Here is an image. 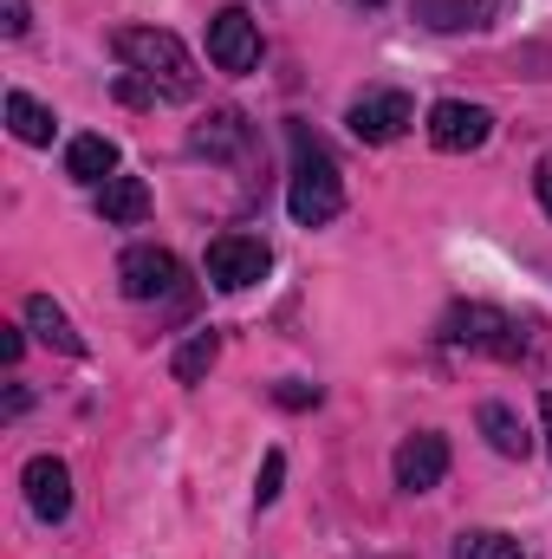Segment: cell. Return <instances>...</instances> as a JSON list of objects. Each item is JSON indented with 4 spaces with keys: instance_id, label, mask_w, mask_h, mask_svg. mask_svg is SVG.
I'll return each instance as SVG.
<instances>
[{
    "instance_id": "603a6c76",
    "label": "cell",
    "mask_w": 552,
    "mask_h": 559,
    "mask_svg": "<svg viewBox=\"0 0 552 559\" xmlns=\"http://www.w3.org/2000/svg\"><path fill=\"white\" fill-rule=\"evenodd\" d=\"M279 404H286V411H312V404H319V384H286Z\"/></svg>"
},
{
    "instance_id": "7c38bea8",
    "label": "cell",
    "mask_w": 552,
    "mask_h": 559,
    "mask_svg": "<svg viewBox=\"0 0 552 559\" xmlns=\"http://www.w3.org/2000/svg\"><path fill=\"white\" fill-rule=\"evenodd\" d=\"M195 156H215V163H228V156H241L248 143H254V124L235 111V105H221V111H208L202 118V131H195Z\"/></svg>"
},
{
    "instance_id": "484cf974",
    "label": "cell",
    "mask_w": 552,
    "mask_h": 559,
    "mask_svg": "<svg viewBox=\"0 0 552 559\" xmlns=\"http://www.w3.org/2000/svg\"><path fill=\"white\" fill-rule=\"evenodd\" d=\"M540 429H547V455H552V391L540 397Z\"/></svg>"
},
{
    "instance_id": "8fae6325",
    "label": "cell",
    "mask_w": 552,
    "mask_h": 559,
    "mask_svg": "<svg viewBox=\"0 0 552 559\" xmlns=\"http://www.w3.org/2000/svg\"><path fill=\"white\" fill-rule=\"evenodd\" d=\"M26 332L39 338V345H52V352H65V358H85V338L72 332V319H65V306L52 299V293H26Z\"/></svg>"
},
{
    "instance_id": "cb8c5ba5",
    "label": "cell",
    "mask_w": 552,
    "mask_h": 559,
    "mask_svg": "<svg viewBox=\"0 0 552 559\" xmlns=\"http://www.w3.org/2000/svg\"><path fill=\"white\" fill-rule=\"evenodd\" d=\"M501 13H507V0H468V20H475V26H494Z\"/></svg>"
},
{
    "instance_id": "ffe728a7",
    "label": "cell",
    "mask_w": 552,
    "mask_h": 559,
    "mask_svg": "<svg viewBox=\"0 0 552 559\" xmlns=\"http://www.w3.org/2000/svg\"><path fill=\"white\" fill-rule=\"evenodd\" d=\"M279 488H286V455L267 449V455H261V475H254V508H274Z\"/></svg>"
},
{
    "instance_id": "9a60e30c",
    "label": "cell",
    "mask_w": 552,
    "mask_h": 559,
    "mask_svg": "<svg viewBox=\"0 0 552 559\" xmlns=\"http://www.w3.org/2000/svg\"><path fill=\"white\" fill-rule=\"evenodd\" d=\"M0 111H7V131L26 143V150H46V143H52V131H59V118H52L33 92H7V105H0Z\"/></svg>"
},
{
    "instance_id": "d6986e66",
    "label": "cell",
    "mask_w": 552,
    "mask_h": 559,
    "mask_svg": "<svg viewBox=\"0 0 552 559\" xmlns=\"http://www.w3.org/2000/svg\"><path fill=\"white\" fill-rule=\"evenodd\" d=\"M410 13L422 26H435V33H461V26H475L468 20V0H410Z\"/></svg>"
},
{
    "instance_id": "9c48e42d",
    "label": "cell",
    "mask_w": 552,
    "mask_h": 559,
    "mask_svg": "<svg viewBox=\"0 0 552 559\" xmlns=\"http://www.w3.org/2000/svg\"><path fill=\"white\" fill-rule=\"evenodd\" d=\"M345 124H351L358 143H397L416 124V105H410V92H364L345 111Z\"/></svg>"
},
{
    "instance_id": "277c9868",
    "label": "cell",
    "mask_w": 552,
    "mask_h": 559,
    "mask_svg": "<svg viewBox=\"0 0 552 559\" xmlns=\"http://www.w3.org/2000/svg\"><path fill=\"white\" fill-rule=\"evenodd\" d=\"M208 66L228 72V79H248L261 66V20L248 7H221L208 20Z\"/></svg>"
},
{
    "instance_id": "e0dca14e",
    "label": "cell",
    "mask_w": 552,
    "mask_h": 559,
    "mask_svg": "<svg viewBox=\"0 0 552 559\" xmlns=\"http://www.w3.org/2000/svg\"><path fill=\"white\" fill-rule=\"evenodd\" d=\"M215 358H221V332H195V338L169 358V371H176V384H202V378L215 371Z\"/></svg>"
},
{
    "instance_id": "52a82bcc",
    "label": "cell",
    "mask_w": 552,
    "mask_h": 559,
    "mask_svg": "<svg viewBox=\"0 0 552 559\" xmlns=\"http://www.w3.org/2000/svg\"><path fill=\"white\" fill-rule=\"evenodd\" d=\"M118 286H124V299H176L182 293V261L169 254V248H131L124 261H118Z\"/></svg>"
},
{
    "instance_id": "4316f807",
    "label": "cell",
    "mask_w": 552,
    "mask_h": 559,
    "mask_svg": "<svg viewBox=\"0 0 552 559\" xmlns=\"http://www.w3.org/2000/svg\"><path fill=\"white\" fill-rule=\"evenodd\" d=\"M345 7H384V0H345Z\"/></svg>"
},
{
    "instance_id": "30bf717a",
    "label": "cell",
    "mask_w": 552,
    "mask_h": 559,
    "mask_svg": "<svg viewBox=\"0 0 552 559\" xmlns=\"http://www.w3.org/2000/svg\"><path fill=\"white\" fill-rule=\"evenodd\" d=\"M20 488H26V508H33L46 527H59V521L72 514V468H65L59 455H33V462L20 468Z\"/></svg>"
},
{
    "instance_id": "44dd1931",
    "label": "cell",
    "mask_w": 552,
    "mask_h": 559,
    "mask_svg": "<svg viewBox=\"0 0 552 559\" xmlns=\"http://www.w3.org/2000/svg\"><path fill=\"white\" fill-rule=\"evenodd\" d=\"M26 26H33L26 0H0V33H7V39H26Z\"/></svg>"
},
{
    "instance_id": "4fadbf2b",
    "label": "cell",
    "mask_w": 552,
    "mask_h": 559,
    "mask_svg": "<svg viewBox=\"0 0 552 559\" xmlns=\"http://www.w3.org/2000/svg\"><path fill=\"white\" fill-rule=\"evenodd\" d=\"M65 176H72V182H92V189H105V182L118 176V143L98 138V131L72 138V143H65Z\"/></svg>"
},
{
    "instance_id": "ac0fdd59",
    "label": "cell",
    "mask_w": 552,
    "mask_h": 559,
    "mask_svg": "<svg viewBox=\"0 0 552 559\" xmlns=\"http://www.w3.org/2000/svg\"><path fill=\"white\" fill-rule=\"evenodd\" d=\"M455 559H527V554H520V540L501 534V527H468V534L455 540Z\"/></svg>"
},
{
    "instance_id": "d4e9b609",
    "label": "cell",
    "mask_w": 552,
    "mask_h": 559,
    "mask_svg": "<svg viewBox=\"0 0 552 559\" xmlns=\"http://www.w3.org/2000/svg\"><path fill=\"white\" fill-rule=\"evenodd\" d=\"M533 195H540V209L552 215V156L540 163V169H533Z\"/></svg>"
},
{
    "instance_id": "5bb4252c",
    "label": "cell",
    "mask_w": 552,
    "mask_h": 559,
    "mask_svg": "<svg viewBox=\"0 0 552 559\" xmlns=\"http://www.w3.org/2000/svg\"><path fill=\"white\" fill-rule=\"evenodd\" d=\"M98 215H105L111 228L149 222V182H143V176H111V182L98 189Z\"/></svg>"
},
{
    "instance_id": "5b68a950",
    "label": "cell",
    "mask_w": 552,
    "mask_h": 559,
    "mask_svg": "<svg viewBox=\"0 0 552 559\" xmlns=\"http://www.w3.org/2000/svg\"><path fill=\"white\" fill-rule=\"evenodd\" d=\"M202 267H208V280H215L221 293H248V286H261V280H267L274 248H267L261 235H215Z\"/></svg>"
},
{
    "instance_id": "3957f363",
    "label": "cell",
    "mask_w": 552,
    "mask_h": 559,
    "mask_svg": "<svg viewBox=\"0 0 552 559\" xmlns=\"http://www.w3.org/2000/svg\"><path fill=\"white\" fill-rule=\"evenodd\" d=\"M442 345H455V352H488V358H507V365L533 358V345L520 338V319H507L501 306H481V299L448 306V319H442Z\"/></svg>"
},
{
    "instance_id": "6da1fadb",
    "label": "cell",
    "mask_w": 552,
    "mask_h": 559,
    "mask_svg": "<svg viewBox=\"0 0 552 559\" xmlns=\"http://www.w3.org/2000/svg\"><path fill=\"white\" fill-rule=\"evenodd\" d=\"M111 52L124 59V72H137L156 98H169V105L202 98V72H195L189 46H182L169 26H118V33H111Z\"/></svg>"
},
{
    "instance_id": "8992f818",
    "label": "cell",
    "mask_w": 552,
    "mask_h": 559,
    "mask_svg": "<svg viewBox=\"0 0 552 559\" xmlns=\"http://www.w3.org/2000/svg\"><path fill=\"white\" fill-rule=\"evenodd\" d=\"M488 138H494V111L488 105H468V98L429 105V143L442 156H468V150H481Z\"/></svg>"
},
{
    "instance_id": "2e32d148",
    "label": "cell",
    "mask_w": 552,
    "mask_h": 559,
    "mask_svg": "<svg viewBox=\"0 0 552 559\" xmlns=\"http://www.w3.org/2000/svg\"><path fill=\"white\" fill-rule=\"evenodd\" d=\"M481 436H488V449L507 455V462H520V455L533 449V436L520 429V417H514L507 404H481Z\"/></svg>"
},
{
    "instance_id": "ba28073f",
    "label": "cell",
    "mask_w": 552,
    "mask_h": 559,
    "mask_svg": "<svg viewBox=\"0 0 552 559\" xmlns=\"http://www.w3.org/2000/svg\"><path fill=\"white\" fill-rule=\"evenodd\" d=\"M391 475H397L404 495H429V488H442V475H448V436H435V429L404 436L397 455H391Z\"/></svg>"
},
{
    "instance_id": "7a4b0ae2",
    "label": "cell",
    "mask_w": 552,
    "mask_h": 559,
    "mask_svg": "<svg viewBox=\"0 0 552 559\" xmlns=\"http://www.w3.org/2000/svg\"><path fill=\"white\" fill-rule=\"evenodd\" d=\"M286 143H292V182H286V215L299 228H325L345 215V176L332 163V150L312 138L305 124H286Z\"/></svg>"
},
{
    "instance_id": "7402d4cb",
    "label": "cell",
    "mask_w": 552,
    "mask_h": 559,
    "mask_svg": "<svg viewBox=\"0 0 552 559\" xmlns=\"http://www.w3.org/2000/svg\"><path fill=\"white\" fill-rule=\"evenodd\" d=\"M20 352H26V332L20 325H0V365H20Z\"/></svg>"
}]
</instances>
